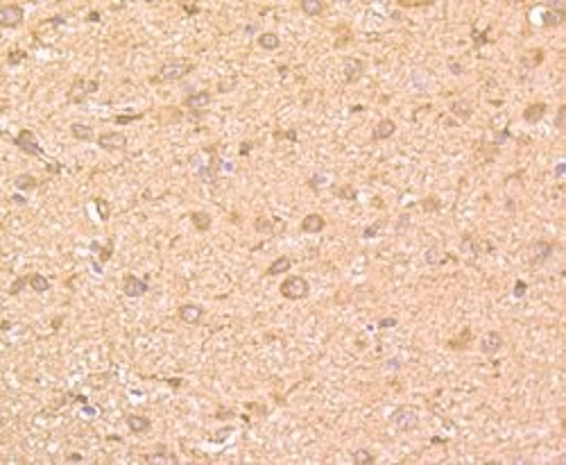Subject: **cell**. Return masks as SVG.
Wrapping results in <instances>:
<instances>
[{"label": "cell", "mask_w": 566, "mask_h": 465, "mask_svg": "<svg viewBox=\"0 0 566 465\" xmlns=\"http://www.w3.org/2000/svg\"><path fill=\"white\" fill-rule=\"evenodd\" d=\"M279 291H281L285 300H304V297H308V293H310V284L301 275H292V277L283 279Z\"/></svg>", "instance_id": "6da1fadb"}, {"label": "cell", "mask_w": 566, "mask_h": 465, "mask_svg": "<svg viewBox=\"0 0 566 465\" xmlns=\"http://www.w3.org/2000/svg\"><path fill=\"white\" fill-rule=\"evenodd\" d=\"M392 422L401 431H412L419 424V411L415 406H410V404H403V406H399L392 413Z\"/></svg>", "instance_id": "7a4b0ae2"}, {"label": "cell", "mask_w": 566, "mask_h": 465, "mask_svg": "<svg viewBox=\"0 0 566 465\" xmlns=\"http://www.w3.org/2000/svg\"><path fill=\"white\" fill-rule=\"evenodd\" d=\"M190 68H193V64L186 62V59H168L161 66V70H159V78L166 82H174V80H181L184 75H188Z\"/></svg>", "instance_id": "3957f363"}, {"label": "cell", "mask_w": 566, "mask_h": 465, "mask_svg": "<svg viewBox=\"0 0 566 465\" xmlns=\"http://www.w3.org/2000/svg\"><path fill=\"white\" fill-rule=\"evenodd\" d=\"M14 143L21 152H25V155H30V157H46V152H43V147L39 145L34 132H30V129H21V132L16 134Z\"/></svg>", "instance_id": "277c9868"}, {"label": "cell", "mask_w": 566, "mask_h": 465, "mask_svg": "<svg viewBox=\"0 0 566 465\" xmlns=\"http://www.w3.org/2000/svg\"><path fill=\"white\" fill-rule=\"evenodd\" d=\"M97 80H91V82H86L84 78H77L73 82V86H70V91H68V102H84L86 98L91 96V93H95L97 91Z\"/></svg>", "instance_id": "5b68a950"}, {"label": "cell", "mask_w": 566, "mask_h": 465, "mask_svg": "<svg viewBox=\"0 0 566 465\" xmlns=\"http://www.w3.org/2000/svg\"><path fill=\"white\" fill-rule=\"evenodd\" d=\"M97 145L107 152H120L127 147V136L123 132H104L97 136Z\"/></svg>", "instance_id": "8992f818"}, {"label": "cell", "mask_w": 566, "mask_h": 465, "mask_svg": "<svg viewBox=\"0 0 566 465\" xmlns=\"http://www.w3.org/2000/svg\"><path fill=\"white\" fill-rule=\"evenodd\" d=\"M23 7L21 5H3L0 7V25L3 27H18L23 23Z\"/></svg>", "instance_id": "52a82bcc"}, {"label": "cell", "mask_w": 566, "mask_h": 465, "mask_svg": "<svg viewBox=\"0 0 566 465\" xmlns=\"http://www.w3.org/2000/svg\"><path fill=\"white\" fill-rule=\"evenodd\" d=\"M147 291H150V284L145 279L136 277V275H125L123 279V293L127 297H143Z\"/></svg>", "instance_id": "ba28073f"}, {"label": "cell", "mask_w": 566, "mask_h": 465, "mask_svg": "<svg viewBox=\"0 0 566 465\" xmlns=\"http://www.w3.org/2000/svg\"><path fill=\"white\" fill-rule=\"evenodd\" d=\"M564 21H566L564 3H559V0H553V3H548V9L543 12L541 23L546 25V27H557V25H562Z\"/></svg>", "instance_id": "9c48e42d"}, {"label": "cell", "mask_w": 566, "mask_h": 465, "mask_svg": "<svg viewBox=\"0 0 566 465\" xmlns=\"http://www.w3.org/2000/svg\"><path fill=\"white\" fill-rule=\"evenodd\" d=\"M553 254V243L551 240H535L530 245V264L532 266H541L543 261H548V256Z\"/></svg>", "instance_id": "30bf717a"}, {"label": "cell", "mask_w": 566, "mask_h": 465, "mask_svg": "<svg viewBox=\"0 0 566 465\" xmlns=\"http://www.w3.org/2000/svg\"><path fill=\"white\" fill-rule=\"evenodd\" d=\"M362 73H365V64H362V59H356V57L344 59V80H347L349 84L358 82L362 78Z\"/></svg>", "instance_id": "8fae6325"}, {"label": "cell", "mask_w": 566, "mask_h": 465, "mask_svg": "<svg viewBox=\"0 0 566 465\" xmlns=\"http://www.w3.org/2000/svg\"><path fill=\"white\" fill-rule=\"evenodd\" d=\"M397 132V123L392 118H383L374 125V132H372V141H385L389 136H394Z\"/></svg>", "instance_id": "7c38bea8"}, {"label": "cell", "mask_w": 566, "mask_h": 465, "mask_svg": "<svg viewBox=\"0 0 566 465\" xmlns=\"http://www.w3.org/2000/svg\"><path fill=\"white\" fill-rule=\"evenodd\" d=\"M501 347H503V336L498 331H489V333L482 336V341H480V352L482 354L492 357V354H496Z\"/></svg>", "instance_id": "4fadbf2b"}, {"label": "cell", "mask_w": 566, "mask_h": 465, "mask_svg": "<svg viewBox=\"0 0 566 465\" xmlns=\"http://www.w3.org/2000/svg\"><path fill=\"white\" fill-rule=\"evenodd\" d=\"M208 102H211V93L208 91H195L184 100V107L190 109V111H200V109L208 107Z\"/></svg>", "instance_id": "5bb4252c"}, {"label": "cell", "mask_w": 566, "mask_h": 465, "mask_svg": "<svg viewBox=\"0 0 566 465\" xmlns=\"http://www.w3.org/2000/svg\"><path fill=\"white\" fill-rule=\"evenodd\" d=\"M202 315H204V309L197 304H184L179 309V318H181V322H186V325H197V322L202 320Z\"/></svg>", "instance_id": "9a60e30c"}, {"label": "cell", "mask_w": 566, "mask_h": 465, "mask_svg": "<svg viewBox=\"0 0 566 465\" xmlns=\"http://www.w3.org/2000/svg\"><path fill=\"white\" fill-rule=\"evenodd\" d=\"M324 227H326V220H324L320 213H308V216L301 220V232L304 234H320Z\"/></svg>", "instance_id": "2e32d148"}, {"label": "cell", "mask_w": 566, "mask_h": 465, "mask_svg": "<svg viewBox=\"0 0 566 465\" xmlns=\"http://www.w3.org/2000/svg\"><path fill=\"white\" fill-rule=\"evenodd\" d=\"M546 111H548V107L543 105V102H532V105H528L523 109V120L530 123V125H537L543 116H546Z\"/></svg>", "instance_id": "e0dca14e"}, {"label": "cell", "mask_w": 566, "mask_h": 465, "mask_svg": "<svg viewBox=\"0 0 566 465\" xmlns=\"http://www.w3.org/2000/svg\"><path fill=\"white\" fill-rule=\"evenodd\" d=\"M70 134H73L77 141H84V143H89V141L95 139L93 127H91V125H84V123H73V125H70Z\"/></svg>", "instance_id": "ac0fdd59"}, {"label": "cell", "mask_w": 566, "mask_h": 465, "mask_svg": "<svg viewBox=\"0 0 566 465\" xmlns=\"http://www.w3.org/2000/svg\"><path fill=\"white\" fill-rule=\"evenodd\" d=\"M292 268V261H290V256H279L277 261H272L270 268L265 270V275L267 277H277V275H283L285 270H290Z\"/></svg>", "instance_id": "d6986e66"}, {"label": "cell", "mask_w": 566, "mask_h": 465, "mask_svg": "<svg viewBox=\"0 0 566 465\" xmlns=\"http://www.w3.org/2000/svg\"><path fill=\"white\" fill-rule=\"evenodd\" d=\"M27 282H30V288L34 293H46L48 288H50L48 277H43L41 272H32V275H27Z\"/></svg>", "instance_id": "ffe728a7"}, {"label": "cell", "mask_w": 566, "mask_h": 465, "mask_svg": "<svg viewBox=\"0 0 566 465\" xmlns=\"http://www.w3.org/2000/svg\"><path fill=\"white\" fill-rule=\"evenodd\" d=\"M14 186L18 191H34L36 186H39V179H36L34 175H30V173H23V175H18V177L14 179Z\"/></svg>", "instance_id": "44dd1931"}, {"label": "cell", "mask_w": 566, "mask_h": 465, "mask_svg": "<svg viewBox=\"0 0 566 465\" xmlns=\"http://www.w3.org/2000/svg\"><path fill=\"white\" fill-rule=\"evenodd\" d=\"M127 426L131 434H143V431L150 429V420L143 418V415H127Z\"/></svg>", "instance_id": "7402d4cb"}, {"label": "cell", "mask_w": 566, "mask_h": 465, "mask_svg": "<svg viewBox=\"0 0 566 465\" xmlns=\"http://www.w3.org/2000/svg\"><path fill=\"white\" fill-rule=\"evenodd\" d=\"M279 43H281V39H279V34H274V32H263V34L258 36V46H261L263 50H277Z\"/></svg>", "instance_id": "603a6c76"}, {"label": "cell", "mask_w": 566, "mask_h": 465, "mask_svg": "<svg viewBox=\"0 0 566 465\" xmlns=\"http://www.w3.org/2000/svg\"><path fill=\"white\" fill-rule=\"evenodd\" d=\"M299 7H301V12H304L306 16H320L324 12V3H322V0H301Z\"/></svg>", "instance_id": "cb8c5ba5"}, {"label": "cell", "mask_w": 566, "mask_h": 465, "mask_svg": "<svg viewBox=\"0 0 566 465\" xmlns=\"http://www.w3.org/2000/svg\"><path fill=\"white\" fill-rule=\"evenodd\" d=\"M460 250L469 256H478L480 254V248H478V240L471 236V234H464L462 240H460Z\"/></svg>", "instance_id": "d4e9b609"}, {"label": "cell", "mask_w": 566, "mask_h": 465, "mask_svg": "<svg viewBox=\"0 0 566 465\" xmlns=\"http://www.w3.org/2000/svg\"><path fill=\"white\" fill-rule=\"evenodd\" d=\"M145 463H170V465H177L179 458L170 452H157V454H147L145 456Z\"/></svg>", "instance_id": "484cf974"}, {"label": "cell", "mask_w": 566, "mask_h": 465, "mask_svg": "<svg viewBox=\"0 0 566 465\" xmlns=\"http://www.w3.org/2000/svg\"><path fill=\"white\" fill-rule=\"evenodd\" d=\"M190 220H193V225L200 229V232H208V229H211V216L204 211H193L190 213Z\"/></svg>", "instance_id": "4316f807"}, {"label": "cell", "mask_w": 566, "mask_h": 465, "mask_svg": "<svg viewBox=\"0 0 566 465\" xmlns=\"http://www.w3.org/2000/svg\"><path fill=\"white\" fill-rule=\"evenodd\" d=\"M91 252H95L97 256H100V261L104 264V261L111 259V254H113V243L109 240L107 245H100V243H95V240H93V243H91Z\"/></svg>", "instance_id": "83f0119b"}, {"label": "cell", "mask_w": 566, "mask_h": 465, "mask_svg": "<svg viewBox=\"0 0 566 465\" xmlns=\"http://www.w3.org/2000/svg\"><path fill=\"white\" fill-rule=\"evenodd\" d=\"M351 458H354L356 465H372V463H376V456H374L369 450H358V452H354V454H351Z\"/></svg>", "instance_id": "f1b7e54d"}, {"label": "cell", "mask_w": 566, "mask_h": 465, "mask_svg": "<svg viewBox=\"0 0 566 465\" xmlns=\"http://www.w3.org/2000/svg\"><path fill=\"white\" fill-rule=\"evenodd\" d=\"M254 227H256L258 234H265V236L274 234V222L270 220V218H265V216H258L256 222H254Z\"/></svg>", "instance_id": "f546056e"}, {"label": "cell", "mask_w": 566, "mask_h": 465, "mask_svg": "<svg viewBox=\"0 0 566 465\" xmlns=\"http://www.w3.org/2000/svg\"><path fill=\"white\" fill-rule=\"evenodd\" d=\"M451 111L458 114V116L462 118V120H466V118L471 116V111H474V109H471L469 102H462V100H460V102H453V105H451Z\"/></svg>", "instance_id": "4dcf8cb0"}, {"label": "cell", "mask_w": 566, "mask_h": 465, "mask_svg": "<svg viewBox=\"0 0 566 465\" xmlns=\"http://www.w3.org/2000/svg\"><path fill=\"white\" fill-rule=\"evenodd\" d=\"M95 209H97V216H100V220L107 222L109 216H111V207H109V202L104 200V198H95Z\"/></svg>", "instance_id": "1f68e13d"}, {"label": "cell", "mask_w": 566, "mask_h": 465, "mask_svg": "<svg viewBox=\"0 0 566 465\" xmlns=\"http://www.w3.org/2000/svg\"><path fill=\"white\" fill-rule=\"evenodd\" d=\"M333 193L338 195V198H342V200H356L358 198V191H356L354 186H338V189H333Z\"/></svg>", "instance_id": "d6a6232c"}, {"label": "cell", "mask_w": 566, "mask_h": 465, "mask_svg": "<svg viewBox=\"0 0 566 465\" xmlns=\"http://www.w3.org/2000/svg\"><path fill=\"white\" fill-rule=\"evenodd\" d=\"M426 261H428L431 266L442 264V250H439L437 245H431V248L426 250Z\"/></svg>", "instance_id": "836d02e7"}, {"label": "cell", "mask_w": 566, "mask_h": 465, "mask_svg": "<svg viewBox=\"0 0 566 465\" xmlns=\"http://www.w3.org/2000/svg\"><path fill=\"white\" fill-rule=\"evenodd\" d=\"M25 57H27L25 50H12V52L7 54V64H9V66H16V64H21Z\"/></svg>", "instance_id": "e575fe53"}, {"label": "cell", "mask_w": 566, "mask_h": 465, "mask_svg": "<svg viewBox=\"0 0 566 465\" xmlns=\"http://www.w3.org/2000/svg\"><path fill=\"white\" fill-rule=\"evenodd\" d=\"M381 227H383V220H376V222H374V225L365 227V232H362V238H374V236H378Z\"/></svg>", "instance_id": "d590c367"}, {"label": "cell", "mask_w": 566, "mask_h": 465, "mask_svg": "<svg viewBox=\"0 0 566 465\" xmlns=\"http://www.w3.org/2000/svg\"><path fill=\"white\" fill-rule=\"evenodd\" d=\"M27 277H18V279H14V284H12V288H9V295H18L23 288L27 286Z\"/></svg>", "instance_id": "8d00e7d4"}, {"label": "cell", "mask_w": 566, "mask_h": 465, "mask_svg": "<svg viewBox=\"0 0 566 465\" xmlns=\"http://www.w3.org/2000/svg\"><path fill=\"white\" fill-rule=\"evenodd\" d=\"M510 136H512V134H510V129L505 127V129H501V132H496V134H494V143H496V145H503L505 141L510 139Z\"/></svg>", "instance_id": "74e56055"}, {"label": "cell", "mask_w": 566, "mask_h": 465, "mask_svg": "<svg viewBox=\"0 0 566 465\" xmlns=\"http://www.w3.org/2000/svg\"><path fill=\"white\" fill-rule=\"evenodd\" d=\"M421 207H424L426 211H435V209H439V200L431 195V198H426L424 202H421Z\"/></svg>", "instance_id": "f35d334b"}, {"label": "cell", "mask_w": 566, "mask_h": 465, "mask_svg": "<svg viewBox=\"0 0 566 465\" xmlns=\"http://www.w3.org/2000/svg\"><path fill=\"white\" fill-rule=\"evenodd\" d=\"M525 291H528V284L523 282V279H519V282L514 284V297H523Z\"/></svg>", "instance_id": "ab89813d"}, {"label": "cell", "mask_w": 566, "mask_h": 465, "mask_svg": "<svg viewBox=\"0 0 566 465\" xmlns=\"http://www.w3.org/2000/svg\"><path fill=\"white\" fill-rule=\"evenodd\" d=\"M397 325H399L397 318H383V320H378V329H392V327H397Z\"/></svg>", "instance_id": "60d3db41"}, {"label": "cell", "mask_w": 566, "mask_h": 465, "mask_svg": "<svg viewBox=\"0 0 566 465\" xmlns=\"http://www.w3.org/2000/svg\"><path fill=\"white\" fill-rule=\"evenodd\" d=\"M564 116H566V105H562L557 109V116H555V127L562 129L564 127Z\"/></svg>", "instance_id": "b9f144b4"}, {"label": "cell", "mask_w": 566, "mask_h": 465, "mask_svg": "<svg viewBox=\"0 0 566 465\" xmlns=\"http://www.w3.org/2000/svg\"><path fill=\"white\" fill-rule=\"evenodd\" d=\"M274 139H290V141H295L297 143V132L295 129H288V132H274Z\"/></svg>", "instance_id": "7bdbcfd3"}, {"label": "cell", "mask_w": 566, "mask_h": 465, "mask_svg": "<svg viewBox=\"0 0 566 465\" xmlns=\"http://www.w3.org/2000/svg\"><path fill=\"white\" fill-rule=\"evenodd\" d=\"M322 182H326V179H324V175H315V177L308 179V186H310L313 191H320V184Z\"/></svg>", "instance_id": "ee69618b"}, {"label": "cell", "mask_w": 566, "mask_h": 465, "mask_svg": "<svg viewBox=\"0 0 566 465\" xmlns=\"http://www.w3.org/2000/svg\"><path fill=\"white\" fill-rule=\"evenodd\" d=\"M141 118H143V114H131V116H118L116 123H118V125H125V123H131V120H141Z\"/></svg>", "instance_id": "f6af8a7d"}, {"label": "cell", "mask_w": 566, "mask_h": 465, "mask_svg": "<svg viewBox=\"0 0 566 465\" xmlns=\"http://www.w3.org/2000/svg\"><path fill=\"white\" fill-rule=\"evenodd\" d=\"M181 7H184V12L188 14V16H197V14H200V7H197V5H186L184 3Z\"/></svg>", "instance_id": "bcb514c9"}, {"label": "cell", "mask_w": 566, "mask_h": 465, "mask_svg": "<svg viewBox=\"0 0 566 465\" xmlns=\"http://www.w3.org/2000/svg\"><path fill=\"white\" fill-rule=\"evenodd\" d=\"M251 145H254V143H251V141H245V143H243V145H240V155H243V157H245V155H249V150H251Z\"/></svg>", "instance_id": "7dc6e473"}, {"label": "cell", "mask_w": 566, "mask_h": 465, "mask_svg": "<svg viewBox=\"0 0 566 465\" xmlns=\"http://www.w3.org/2000/svg\"><path fill=\"white\" fill-rule=\"evenodd\" d=\"M448 66H451V70H453L455 75H460V73H462V66H460V64H453V62H451Z\"/></svg>", "instance_id": "c3c4849f"}, {"label": "cell", "mask_w": 566, "mask_h": 465, "mask_svg": "<svg viewBox=\"0 0 566 465\" xmlns=\"http://www.w3.org/2000/svg\"><path fill=\"white\" fill-rule=\"evenodd\" d=\"M48 171H50V173H59V171H62V166H59V163H48Z\"/></svg>", "instance_id": "681fc988"}, {"label": "cell", "mask_w": 566, "mask_h": 465, "mask_svg": "<svg viewBox=\"0 0 566 465\" xmlns=\"http://www.w3.org/2000/svg\"><path fill=\"white\" fill-rule=\"evenodd\" d=\"M12 200L16 202V204H25V202H27V200L23 198V195H14V198H12Z\"/></svg>", "instance_id": "f907efd6"}, {"label": "cell", "mask_w": 566, "mask_h": 465, "mask_svg": "<svg viewBox=\"0 0 566 465\" xmlns=\"http://www.w3.org/2000/svg\"><path fill=\"white\" fill-rule=\"evenodd\" d=\"M89 21H100V14H97V12H91V14H89Z\"/></svg>", "instance_id": "816d5d0a"}, {"label": "cell", "mask_w": 566, "mask_h": 465, "mask_svg": "<svg viewBox=\"0 0 566 465\" xmlns=\"http://www.w3.org/2000/svg\"><path fill=\"white\" fill-rule=\"evenodd\" d=\"M68 461H82V456L80 454H73V456H68Z\"/></svg>", "instance_id": "f5cc1de1"}]
</instances>
